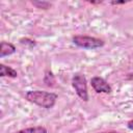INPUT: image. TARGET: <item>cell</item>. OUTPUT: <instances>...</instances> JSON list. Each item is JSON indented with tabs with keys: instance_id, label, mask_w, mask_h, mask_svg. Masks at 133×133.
I'll return each instance as SVG.
<instances>
[{
	"instance_id": "6da1fadb",
	"label": "cell",
	"mask_w": 133,
	"mask_h": 133,
	"mask_svg": "<svg viewBox=\"0 0 133 133\" xmlns=\"http://www.w3.org/2000/svg\"><path fill=\"white\" fill-rule=\"evenodd\" d=\"M57 98L58 96L56 94L45 90H28L25 94V99L28 102L46 109L54 107Z\"/></svg>"
},
{
	"instance_id": "7a4b0ae2",
	"label": "cell",
	"mask_w": 133,
	"mask_h": 133,
	"mask_svg": "<svg viewBox=\"0 0 133 133\" xmlns=\"http://www.w3.org/2000/svg\"><path fill=\"white\" fill-rule=\"evenodd\" d=\"M72 42L77 47L82 49H87V50L102 48L105 45V42L103 39L94 37V36H88V35H75L73 36Z\"/></svg>"
},
{
	"instance_id": "3957f363",
	"label": "cell",
	"mask_w": 133,
	"mask_h": 133,
	"mask_svg": "<svg viewBox=\"0 0 133 133\" xmlns=\"http://www.w3.org/2000/svg\"><path fill=\"white\" fill-rule=\"evenodd\" d=\"M72 86L75 89L77 96L84 102L88 101V91H87V82L86 78L81 73H76L72 77Z\"/></svg>"
},
{
	"instance_id": "277c9868",
	"label": "cell",
	"mask_w": 133,
	"mask_h": 133,
	"mask_svg": "<svg viewBox=\"0 0 133 133\" xmlns=\"http://www.w3.org/2000/svg\"><path fill=\"white\" fill-rule=\"evenodd\" d=\"M90 85L94 88V90L98 94H111L112 88L110 84L102 77L100 76H95L90 79Z\"/></svg>"
},
{
	"instance_id": "5b68a950",
	"label": "cell",
	"mask_w": 133,
	"mask_h": 133,
	"mask_svg": "<svg viewBox=\"0 0 133 133\" xmlns=\"http://www.w3.org/2000/svg\"><path fill=\"white\" fill-rule=\"evenodd\" d=\"M16 52V47L14 44L8 42H1L0 44V57L3 58L5 56H9Z\"/></svg>"
},
{
	"instance_id": "8992f818",
	"label": "cell",
	"mask_w": 133,
	"mask_h": 133,
	"mask_svg": "<svg viewBox=\"0 0 133 133\" xmlns=\"http://www.w3.org/2000/svg\"><path fill=\"white\" fill-rule=\"evenodd\" d=\"M0 76L1 77H10V78H16L18 76V72L10 68V66H7L3 63L0 64Z\"/></svg>"
},
{
	"instance_id": "52a82bcc",
	"label": "cell",
	"mask_w": 133,
	"mask_h": 133,
	"mask_svg": "<svg viewBox=\"0 0 133 133\" xmlns=\"http://www.w3.org/2000/svg\"><path fill=\"white\" fill-rule=\"evenodd\" d=\"M15 133H47V129L43 126H35V127H29L19 130Z\"/></svg>"
},
{
	"instance_id": "ba28073f",
	"label": "cell",
	"mask_w": 133,
	"mask_h": 133,
	"mask_svg": "<svg viewBox=\"0 0 133 133\" xmlns=\"http://www.w3.org/2000/svg\"><path fill=\"white\" fill-rule=\"evenodd\" d=\"M31 3L35 7L41 8V9H48L51 6V3L50 2H47V1H32Z\"/></svg>"
},
{
	"instance_id": "9c48e42d",
	"label": "cell",
	"mask_w": 133,
	"mask_h": 133,
	"mask_svg": "<svg viewBox=\"0 0 133 133\" xmlns=\"http://www.w3.org/2000/svg\"><path fill=\"white\" fill-rule=\"evenodd\" d=\"M20 43H21L22 45H29L30 47H34V46L36 45V43H35L34 41L29 39V38H21V39H20Z\"/></svg>"
},
{
	"instance_id": "30bf717a",
	"label": "cell",
	"mask_w": 133,
	"mask_h": 133,
	"mask_svg": "<svg viewBox=\"0 0 133 133\" xmlns=\"http://www.w3.org/2000/svg\"><path fill=\"white\" fill-rule=\"evenodd\" d=\"M110 3L113 5H118V4H125V3H127V1H111Z\"/></svg>"
},
{
	"instance_id": "8fae6325",
	"label": "cell",
	"mask_w": 133,
	"mask_h": 133,
	"mask_svg": "<svg viewBox=\"0 0 133 133\" xmlns=\"http://www.w3.org/2000/svg\"><path fill=\"white\" fill-rule=\"evenodd\" d=\"M127 127H128V129H130V130L133 131V119H131V121H129L127 123Z\"/></svg>"
},
{
	"instance_id": "7c38bea8",
	"label": "cell",
	"mask_w": 133,
	"mask_h": 133,
	"mask_svg": "<svg viewBox=\"0 0 133 133\" xmlns=\"http://www.w3.org/2000/svg\"><path fill=\"white\" fill-rule=\"evenodd\" d=\"M100 133H117V132H114V131H111V132H100Z\"/></svg>"
}]
</instances>
